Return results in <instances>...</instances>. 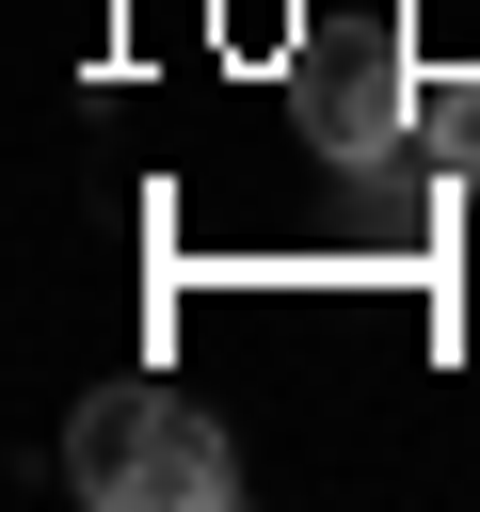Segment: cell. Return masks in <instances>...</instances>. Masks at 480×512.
<instances>
[{"instance_id": "obj_3", "label": "cell", "mask_w": 480, "mask_h": 512, "mask_svg": "<svg viewBox=\"0 0 480 512\" xmlns=\"http://www.w3.org/2000/svg\"><path fill=\"white\" fill-rule=\"evenodd\" d=\"M416 160L432 176H480V80H432L416 64Z\"/></svg>"}, {"instance_id": "obj_2", "label": "cell", "mask_w": 480, "mask_h": 512, "mask_svg": "<svg viewBox=\"0 0 480 512\" xmlns=\"http://www.w3.org/2000/svg\"><path fill=\"white\" fill-rule=\"evenodd\" d=\"M288 112H304L320 160H400L416 144V48H400V16H336L288 64Z\"/></svg>"}, {"instance_id": "obj_1", "label": "cell", "mask_w": 480, "mask_h": 512, "mask_svg": "<svg viewBox=\"0 0 480 512\" xmlns=\"http://www.w3.org/2000/svg\"><path fill=\"white\" fill-rule=\"evenodd\" d=\"M64 480L96 512H224L240 496V448L208 400H160V384H96L80 432H64Z\"/></svg>"}]
</instances>
